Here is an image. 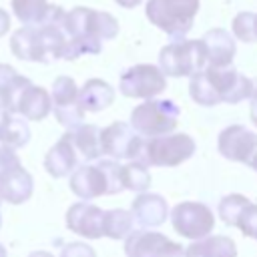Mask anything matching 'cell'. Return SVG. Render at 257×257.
Instances as JSON below:
<instances>
[{
	"mask_svg": "<svg viewBox=\"0 0 257 257\" xmlns=\"http://www.w3.org/2000/svg\"><path fill=\"white\" fill-rule=\"evenodd\" d=\"M64 16L66 12L50 4L42 22L36 26H22L12 32L10 36V50L16 58L28 62H52L62 58L66 46V32H64Z\"/></svg>",
	"mask_w": 257,
	"mask_h": 257,
	"instance_id": "obj_1",
	"label": "cell"
},
{
	"mask_svg": "<svg viewBox=\"0 0 257 257\" xmlns=\"http://www.w3.org/2000/svg\"><path fill=\"white\" fill-rule=\"evenodd\" d=\"M66 46L62 52L64 60H76L82 54H98L102 40H112L118 34V20L102 10L76 6L64 16Z\"/></svg>",
	"mask_w": 257,
	"mask_h": 257,
	"instance_id": "obj_2",
	"label": "cell"
},
{
	"mask_svg": "<svg viewBox=\"0 0 257 257\" xmlns=\"http://www.w3.org/2000/svg\"><path fill=\"white\" fill-rule=\"evenodd\" d=\"M251 88L253 80L241 74L235 66H205L189 80V96L201 106L241 102L251 96Z\"/></svg>",
	"mask_w": 257,
	"mask_h": 257,
	"instance_id": "obj_3",
	"label": "cell"
},
{
	"mask_svg": "<svg viewBox=\"0 0 257 257\" xmlns=\"http://www.w3.org/2000/svg\"><path fill=\"white\" fill-rule=\"evenodd\" d=\"M120 167L122 165L112 159H102L94 165H80L70 173V191L82 201L116 195L122 191Z\"/></svg>",
	"mask_w": 257,
	"mask_h": 257,
	"instance_id": "obj_4",
	"label": "cell"
},
{
	"mask_svg": "<svg viewBox=\"0 0 257 257\" xmlns=\"http://www.w3.org/2000/svg\"><path fill=\"white\" fill-rule=\"evenodd\" d=\"M195 141L187 133L143 139L137 163L145 167H177L195 155Z\"/></svg>",
	"mask_w": 257,
	"mask_h": 257,
	"instance_id": "obj_5",
	"label": "cell"
},
{
	"mask_svg": "<svg viewBox=\"0 0 257 257\" xmlns=\"http://www.w3.org/2000/svg\"><path fill=\"white\" fill-rule=\"evenodd\" d=\"M145 12L157 28L177 40H183V36L193 28L199 12V0H149Z\"/></svg>",
	"mask_w": 257,
	"mask_h": 257,
	"instance_id": "obj_6",
	"label": "cell"
},
{
	"mask_svg": "<svg viewBox=\"0 0 257 257\" xmlns=\"http://www.w3.org/2000/svg\"><path fill=\"white\" fill-rule=\"evenodd\" d=\"M181 108L173 100L151 98L135 106L131 112V128L147 139L171 135L177 128Z\"/></svg>",
	"mask_w": 257,
	"mask_h": 257,
	"instance_id": "obj_7",
	"label": "cell"
},
{
	"mask_svg": "<svg viewBox=\"0 0 257 257\" xmlns=\"http://www.w3.org/2000/svg\"><path fill=\"white\" fill-rule=\"evenodd\" d=\"M207 66V50L201 38L197 40H179L161 48L159 52V70L165 76H193Z\"/></svg>",
	"mask_w": 257,
	"mask_h": 257,
	"instance_id": "obj_8",
	"label": "cell"
},
{
	"mask_svg": "<svg viewBox=\"0 0 257 257\" xmlns=\"http://www.w3.org/2000/svg\"><path fill=\"white\" fill-rule=\"evenodd\" d=\"M171 223L179 235L191 241H199L203 237H209L215 227V217L205 203L183 201L171 209Z\"/></svg>",
	"mask_w": 257,
	"mask_h": 257,
	"instance_id": "obj_9",
	"label": "cell"
},
{
	"mask_svg": "<svg viewBox=\"0 0 257 257\" xmlns=\"http://www.w3.org/2000/svg\"><path fill=\"white\" fill-rule=\"evenodd\" d=\"M118 88L128 98L151 100L167 88V76L155 64H135L120 74Z\"/></svg>",
	"mask_w": 257,
	"mask_h": 257,
	"instance_id": "obj_10",
	"label": "cell"
},
{
	"mask_svg": "<svg viewBox=\"0 0 257 257\" xmlns=\"http://www.w3.org/2000/svg\"><path fill=\"white\" fill-rule=\"evenodd\" d=\"M50 100H52V112L64 128L74 131L76 126L82 124L84 110L80 108V102H78V86L70 76L54 78Z\"/></svg>",
	"mask_w": 257,
	"mask_h": 257,
	"instance_id": "obj_11",
	"label": "cell"
},
{
	"mask_svg": "<svg viewBox=\"0 0 257 257\" xmlns=\"http://www.w3.org/2000/svg\"><path fill=\"white\" fill-rule=\"evenodd\" d=\"M124 255L126 257H187L185 247L181 243L171 241L167 235L137 229L124 239Z\"/></svg>",
	"mask_w": 257,
	"mask_h": 257,
	"instance_id": "obj_12",
	"label": "cell"
},
{
	"mask_svg": "<svg viewBox=\"0 0 257 257\" xmlns=\"http://www.w3.org/2000/svg\"><path fill=\"white\" fill-rule=\"evenodd\" d=\"M143 147V137H139L128 122L114 120L112 124L100 128V151L114 159L137 161Z\"/></svg>",
	"mask_w": 257,
	"mask_h": 257,
	"instance_id": "obj_13",
	"label": "cell"
},
{
	"mask_svg": "<svg viewBox=\"0 0 257 257\" xmlns=\"http://www.w3.org/2000/svg\"><path fill=\"white\" fill-rule=\"evenodd\" d=\"M219 153L235 163H249L257 151V133L249 131L243 124H229L219 133Z\"/></svg>",
	"mask_w": 257,
	"mask_h": 257,
	"instance_id": "obj_14",
	"label": "cell"
},
{
	"mask_svg": "<svg viewBox=\"0 0 257 257\" xmlns=\"http://www.w3.org/2000/svg\"><path fill=\"white\" fill-rule=\"evenodd\" d=\"M102 215L104 211L92 203L80 201L68 207L66 211V227L86 239H100L102 237Z\"/></svg>",
	"mask_w": 257,
	"mask_h": 257,
	"instance_id": "obj_15",
	"label": "cell"
},
{
	"mask_svg": "<svg viewBox=\"0 0 257 257\" xmlns=\"http://www.w3.org/2000/svg\"><path fill=\"white\" fill-rule=\"evenodd\" d=\"M78 167V155L72 147L70 141V133H64L46 153L44 157V169L50 177L54 179H62L66 175H70L74 169Z\"/></svg>",
	"mask_w": 257,
	"mask_h": 257,
	"instance_id": "obj_16",
	"label": "cell"
},
{
	"mask_svg": "<svg viewBox=\"0 0 257 257\" xmlns=\"http://www.w3.org/2000/svg\"><path fill=\"white\" fill-rule=\"evenodd\" d=\"M131 215L143 229L159 227L169 215V205L157 193H139L131 205Z\"/></svg>",
	"mask_w": 257,
	"mask_h": 257,
	"instance_id": "obj_17",
	"label": "cell"
},
{
	"mask_svg": "<svg viewBox=\"0 0 257 257\" xmlns=\"http://www.w3.org/2000/svg\"><path fill=\"white\" fill-rule=\"evenodd\" d=\"M201 40L207 50V66H231L237 52V44L225 28H211Z\"/></svg>",
	"mask_w": 257,
	"mask_h": 257,
	"instance_id": "obj_18",
	"label": "cell"
},
{
	"mask_svg": "<svg viewBox=\"0 0 257 257\" xmlns=\"http://www.w3.org/2000/svg\"><path fill=\"white\" fill-rule=\"evenodd\" d=\"M52 112V100L50 92L42 86L28 84L16 104V114H20L24 120H44Z\"/></svg>",
	"mask_w": 257,
	"mask_h": 257,
	"instance_id": "obj_19",
	"label": "cell"
},
{
	"mask_svg": "<svg viewBox=\"0 0 257 257\" xmlns=\"http://www.w3.org/2000/svg\"><path fill=\"white\" fill-rule=\"evenodd\" d=\"M114 100V88L102 78H88L78 88V102L84 112H98L110 106Z\"/></svg>",
	"mask_w": 257,
	"mask_h": 257,
	"instance_id": "obj_20",
	"label": "cell"
},
{
	"mask_svg": "<svg viewBox=\"0 0 257 257\" xmlns=\"http://www.w3.org/2000/svg\"><path fill=\"white\" fill-rule=\"evenodd\" d=\"M32 191H34V179L24 167H18L14 173H10L0 181V199L10 205L26 203L32 197Z\"/></svg>",
	"mask_w": 257,
	"mask_h": 257,
	"instance_id": "obj_21",
	"label": "cell"
},
{
	"mask_svg": "<svg viewBox=\"0 0 257 257\" xmlns=\"http://www.w3.org/2000/svg\"><path fill=\"white\" fill-rule=\"evenodd\" d=\"M28 84H32L30 78L18 74L14 66L0 62V104H2L10 114H16L18 98H20L22 90H24Z\"/></svg>",
	"mask_w": 257,
	"mask_h": 257,
	"instance_id": "obj_22",
	"label": "cell"
},
{
	"mask_svg": "<svg viewBox=\"0 0 257 257\" xmlns=\"http://www.w3.org/2000/svg\"><path fill=\"white\" fill-rule=\"evenodd\" d=\"M187 257H237V245L227 235H209L185 247Z\"/></svg>",
	"mask_w": 257,
	"mask_h": 257,
	"instance_id": "obj_23",
	"label": "cell"
},
{
	"mask_svg": "<svg viewBox=\"0 0 257 257\" xmlns=\"http://www.w3.org/2000/svg\"><path fill=\"white\" fill-rule=\"evenodd\" d=\"M70 133V141L72 147L76 151V155H80L86 161H96L102 151H100V126L96 124H80Z\"/></svg>",
	"mask_w": 257,
	"mask_h": 257,
	"instance_id": "obj_24",
	"label": "cell"
},
{
	"mask_svg": "<svg viewBox=\"0 0 257 257\" xmlns=\"http://www.w3.org/2000/svg\"><path fill=\"white\" fill-rule=\"evenodd\" d=\"M135 219L131 211L124 209H108L102 215V235L110 239H126L133 233Z\"/></svg>",
	"mask_w": 257,
	"mask_h": 257,
	"instance_id": "obj_25",
	"label": "cell"
},
{
	"mask_svg": "<svg viewBox=\"0 0 257 257\" xmlns=\"http://www.w3.org/2000/svg\"><path fill=\"white\" fill-rule=\"evenodd\" d=\"M30 141V126L28 120H24L22 116L16 114H8L4 120V126L0 131V143L2 147H8L12 151L22 149L24 145H28Z\"/></svg>",
	"mask_w": 257,
	"mask_h": 257,
	"instance_id": "obj_26",
	"label": "cell"
},
{
	"mask_svg": "<svg viewBox=\"0 0 257 257\" xmlns=\"http://www.w3.org/2000/svg\"><path fill=\"white\" fill-rule=\"evenodd\" d=\"M120 183H122V189L137 191V193H147V189L151 187L149 167H145L137 161H128L126 165L120 167Z\"/></svg>",
	"mask_w": 257,
	"mask_h": 257,
	"instance_id": "obj_27",
	"label": "cell"
},
{
	"mask_svg": "<svg viewBox=\"0 0 257 257\" xmlns=\"http://www.w3.org/2000/svg\"><path fill=\"white\" fill-rule=\"evenodd\" d=\"M46 10L48 0H12V12L24 26L40 24Z\"/></svg>",
	"mask_w": 257,
	"mask_h": 257,
	"instance_id": "obj_28",
	"label": "cell"
},
{
	"mask_svg": "<svg viewBox=\"0 0 257 257\" xmlns=\"http://www.w3.org/2000/svg\"><path fill=\"white\" fill-rule=\"evenodd\" d=\"M249 203V199L245 195H239V193H231V195H225L221 201H219V217L225 225L229 227H235L237 225V219L243 211V207Z\"/></svg>",
	"mask_w": 257,
	"mask_h": 257,
	"instance_id": "obj_29",
	"label": "cell"
},
{
	"mask_svg": "<svg viewBox=\"0 0 257 257\" xmlns=\"http://www.w3.org/2000/svg\"><path fill=\"white\" fill-rule=\"evenodd\" d=\"M233 34L243 42H255L257 40V14L239 12L233 18Z\"/></svg>",
	"mask_w": 257,
	"mask_h": 257,
	"instance_id": "obj_30",
	"label": "cell"
},
{
	"mask_svg": "<svg viewBox=\"0 0 257 257\" xmlns=\"http://www.w3.org/2000/svg\"><path fill=\"white\" fill-rule=\"evenodd\" d=\"M235 227L241 229L243 235L257 239V205H255V203L249 201V203L243 207V211H241V215H239Z\"/></svg>",
	"mask_w": 257,
	"mask_h": 257,
	"instance_id": "obj_31",
	"label": "cell"
},
{
	"mask_svg": "<svg viewBox=\"0 0 257 257\" xmlns=\"http://www.w3.org/2000/svg\"><path fill=\"white\" fill-rule=\"evenodd\" d=\"M18 167H22L20 157L8 147H0V181L10 173H14Z\"/></svg>",
	"mask_w": 257,
	"mask_h": 257,
	"instance_id": "obj_32",
	"label": "cell"
},
{
	"mask_svg": "<svg viewBox=\"0 0 257 257\" xmlns=\"http://www.w3.org/2000/svg\"><path fill=\"white\" fill-rule=\"evenodd\" d=\"M60 257H96V253H94V249L88 243L72 241V243H66L62 247Z\"/></svg>",
	"mask_w": 257,
	"mask_h": 257,
	"instance_id": "obj_33",
	"label": "cell"
},
{
	"mask_svg": "<svg viewBox=\"0 0 257 257\" xmlns=\"http://www.w3.org/2000/svg\"><path fill=\"white\" fill-rule=\"evenodd\" d=\"M251 120L257 126V80H253V88H251Z\"/></svg>",
	"mask_w": 257,
	"mask_h": 257,
	"instance_id": "obj_34",
	"label": "cell"
},
{
	"mask_svg": "<svg viewBox=\"0 0 257 257\" xmlns=\"http://www.w3.org/2000/svg\"><path fill=\"white\" fill-rule=\"evenodd\" d=\"M8 30H10V14H8L4 8H0V38H2Z\"/></svg>",
	"mask_w": 257,
	"mask_h": 257,
	"instance_id": "obj_35",
	"label": "cell"
},
{
	"mask_svg": "<svg viewBox=\"0 0 257 257\" xmlns=\"http://www.w3.org/2000/svg\"><path fill=\"white\" fill-rule=\"evenodd\" d=\"M118 6H122V8H137L143 0H114Z\"/></svg>",
	"mask_w": 257,
	"mask_h": 257,
	"instance_id": "obj_36",
	"label": "cell"
},
{
	"mask_svg": "<svg viewBox=\"0 0 257 257\" xmlns=\"http://www.w3.org/2000/svg\"><path fill=\"white\" fill-rule=\"evenodd\" d=\"M26 257H54V255L48 253V251H32V253H28Z\"/></svg>",
	"mask_w": 257,
	"mask_h": 257,
	"instance_id": "obj_37",
	"label": "cell"
},
{
	"mask_svg": "<svg viewBox=\"0 0 257 257\" xmlns=\"http://www.w3.org/2000/svg\"><path fill=\"white\" fill-rule=\"evenodd\" d=\"M8 114H10V112H8V110H6V108L0 104V131H2V126H4V120H6V116H8Z\"/></svg>",
	"mask_w": 257,
	"mask_h": 257,
	"instance_id": "obj_38",
	"label": "cell"
},
{
	"mask_svg": "<svg viewBox=\"0 0 257 257\" xmlns=\"http://www.w3.org/2000/svg\"><path fill=\"white\" fill-rule=\"evenodd\" d=\"M247 165H249V167H251V169H253V171L257 173V151L253 153V157L249 159V163H247Z\"/></svg>",
	"mask_w": 257,
	"mask_h": 257,
	"instance_id": "obj_39",
	"label": "cell"
},
{
	"mask_svg": "<svg viewBox=\"0 0 257 257\" xmlns=\"http://www.w3.org/2000/svg\"><path fill=\"white\" fill-rule=\"evenodd\" d=\"M0 257H8V253H6V249H4L2 243H0Z\"/></svg>",
	"mask_w": 257,
	"mask_h": 257,
	"instance_id": "obj_40",
	"label": "cell"
},
{
	"mask_svg": "<svg viewBox=\"0 0 257 257\" xmlns=\"http://www.w3.org/2000/svg\"><path fill=\"white\" fill-rule=\"evenodd\" d=\"M0 203H2V199H0ZM0 227H2V215H0Z\"/></svg>",
	"mask_w": 257,
	"mask_h": 257,
	"instance_id": "obj_41",
	"label": "cell"
}]
</instances>
